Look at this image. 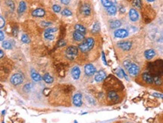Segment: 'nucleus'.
<instances>
[{
	"label": "nucleus",
	"mask_w": 163,
	"mask_h": 123,
	"mask_svg": "<svg viewBox=\"0 0 163 123\" xmlns=\"http://www.w3.org/2000/svg\"><path fill=\"white\" fill-rule=\"evenodd\" d=\"M144 56H145V57H146L147 59L150 60V59H153L156 56V52L153 50L150 49V50H146L144 52Z\"/></svg>",
	"instance_id": "nucleus-16"
},
{
	"label": "nucleus",
	"mask_w": 163,
	"mask_h": 123,
	"mask_svg": "<svg viewBox=\"0 0 163 123\" xmlns=\"http://www.w3.org/2000/svg\"><path fill=\"white\" fill-rule=\"evenodd\" d=\"M53 10L56 12V13H59L61 10V7L58 5H53Z\"/></svg>",
	"instance_id": "nucleus-31"
},
{
	"label": "nucleus",
	"mask_w": 163,
	"mask_h": 123,
	"mask_svg": "<svg viewBox=\"0 0 163 123\" xmlns=\"http://www.w3.org/2000/svg\"><path fill=\"white\" fill-rule=\"evenodd\" d=\"M102 59H103V62H104V64L106 65V64H107V62H106V60H105V56H104V52H102Z\"/></svg>",
	"instance_id": "nucleus-41"
},
{
	"label": "nucleus",
	"mask_w": 163,
	"mask_h": 123,
	"mask_svg": "<svg viewBox=\"0 0 163 123\" xmlns=\"http://www.w3.org/2000/svg\"><path fill=\"white\" fill-rule=\"evenodd\" d=\"M147 2H154L155 0H147Z\"/></svg>",
	"instance_id": "nucleus-43"
},
{
	"label": "nucleus",
	"mask_w": 163,
	"mask_h": 123,
	"mask_svg": "<svg viewBox=\"0 0 163 123\" xmlns=\"http://www.w3.org/2000/svg\"><path fill=\"white\" fill-rule=\"evenodd\" d=\"M121 22L118 20H113L110 23V26H111V28L112 29H117V28H119V26H121Z\"/></svg>",
	"instance_id": "nucleus-19"
},
{
	"label": "nucleus",
	"mask_w": 163,
	"mask_h": 123,
	"mask_svg": "<svg viewBox=\"0 0 163 123\" xmlns=\"http://www.w3.org/2000/svg\"><path fill=\"white\" fill-rule=\"evenodd\" d=\"M2 123H4V122H2Z\"/></svg>",
	"instance_id": "nucleus-44"
},
{
	"label": "nucleus",
	"mask_w": 163,
	"mask_h": 123,
	"mask_svg": "<svg viewBox=\"0 0 163 123\" xmlns=\"http://www.w3.org/2000/svg\"><path fill=\"white\" fill-rule=\"evenodd\" d=\"M62 14L64 16H67V17H69V16L72 15V11H71L70 10H69V9L65 8V9H64V10L62 11Z\"/></svg>",
	"instance_id": "nucleus-28"
},
{
	"label": "nucleus",
	"mask_w": 163,
	"mask_h": 123,
	"mask_svg": "<svg viewBox=\"0 0 163 123\" xmlns=\"http://www.w3.org/2000/svg\"><path fill=\"white\" fill-rule=\"evenodd\" d=\"M72 76L74 78V80H78L80 75V70L77 66H74V68L72 69Z\"/></svg>",
	"instance_id": "nucleus-13"
},
{
	"label": "nucleus",
	"mask_w": 163,
	"mask_h": 123,
	"mask_svg": "<svg viewBox=\"0 0 163 123\" xmlns=\"http://www.w3.org/2000/svg\"><path fill=\"white\" fill-rule=\"evenodd\" d=\"M77 53H78V49L77 47L74 46L69 47L66 49V52H65L66 56L70 59H74L76 57V56L77 55Z\"/></svg>",
	"instance_id": "nucleus-2"
},
{
	"label": "nucleus",
	"mask_w": 163,
	"mask_h": 123,
	"mask_svg": "<svg viewBox=\"0 0 163 123\" xmlns=\"http://www.w3.org/2000/svg\"><path fill=\"white\" fill-rule=\"evenodd\" d=\"M100 30V26H99V23H96L93 26V28H92V32H99Z\"/></svg>",
	"instance_id": "nucleus-27"
},
{
	"label": "nucleus",
	"mask_w": 163,
	"mask_h": 123,
	"mask_svg": "<svg viewBox=\"0 0 163 123\" xmlns=\"http://www.w3.org/2000/svg\"><path fill=\"white\" fill-rule=\"evenodd\" d=\"M64 45H65V42L63 40L59 41V42L58 43V47H62L64 46Z\"/></svg>",
	"instance_id": "nucleus-38"
},
{
	"label": "nucleus",
	"mask_w": 163,
	"mask_h": 123,
	"mask_svg": "<svg viewBox=\"0 0 163 123\" xmlns=\"http://www.w3.org/2000/svg\"><path fill=\"white\" fill-rule=\"evenodd\" d=\"M0 36H1L0 39H1V41H3V39H4V33H3V32H2V30L0 31Z\"/></svg>",
	"instance_id": "nucleus-40"
},
{
	"label": "nucleus",
	"mask_w": 163,
	"mask_h": 123,
	"mask_svg": "<svg viewBox=\"0 0 163 123\" xmlns=\"http://www.w3.org/2000/svg\"><path fill=\"white\" fill-rule=\"evenodd\" d=\"M107 98L110 101L113 102H117L119 100L118 94L115 91H110L107 93Z\"/></svg>",
	"instance_id": "nucleus-9"
},
{
	"label": "nucleus",
	"mask_w": 163,
	"mask_h": 123,
	"mask_svg": "<svg viewBox=\"0 0 163 123\" xmlns=\"http://www.w3.org/2000/svg\"><path fill=\"white\" fill-rule=\"evenodd\" d=\"M23 80H24V78H23V74H20V73L14 74L11 76V79H10L11 83L13 85H15V86H17V85L21 84V83L23 82Z\"/></svg>",
	"instance_id": "nucleus-3"
},
{
	"label": "nucleus",
	"mask_w": 163,
	"mask_h": 123,
	"mask_svg": "<svg viewBox=\"0 0 163 123\" xmlns=\"http://www.w3.org/2000/svg\"><path fill=\"white\" fill-rule=\"evenodd\" d=\"M80 11L84 16H89L91 14V8L88 4H84L80 8Z\"/></svg>",
	"instance_id": "nucleus-8"
},
{
	"label": "nucleus",
	"mask_w": 163,
	"mask_h": 123,
	"mask_svg": "<svg viewBox=\"0 0 163 123\" xmlns=\"http://www.w3.org/2000/svg\"><path fill=\"white\" fill-rule=\"evenodd\" d=\"M133 5L138 7V8H141V5H142L141 0H134Z\"/></svg>",
	"instance_id": "nucleus-29"
},
{
	"label": "nucleus",
	"mask_w": 163,
	"mask_h": 123,
	"mask_svg": "<svg viewBox=\"0 0 163 123\" xmlns=\"http://www.w3.org/2000/svg\"><path fill=\"white\" fill-rule=\"evenodd\" d=\"M153 81L155 82V83H156V85H160V84H162V80H161L160 77H154V78H153Z\"/></svg>",
	"instance_id": "nucleus-30"
},
{
	"label": "nucleus",
	"mask_w": 163,
	"mask_h": 123,
	"mask_svg": "<svg viewBox=\"0 0 163 123\" xmlns=\"http://www.w3.org/2000/svg\"><path fill=\"white\" fill-rule=\"evenodd\" d=\"M74 29H76V31H78L83 34H85L86 33V29L84 26L80 25V24H76L74 26Z\"/></svg>",
	"instance_id": "nucleus-22"
},
{
	"label": "nucleus",
	"mask_w": 163,
	"mask_h": 123,
	"mask_svg": "<svg viewBox=\"0 0 163 123\" xmlns=\"http://www.w3.org/2000/svg\"><path fill=\"white\" fill-rule=\"evenodd\" d=\"M128 71L129 74H131L132 76H136L139 73V67L136 64L132 63L128 68Z\"/></svg>",
	"instance_id": "nucleus-7"
},
{
	"label": "nucleus",
	"mask_w": 163,
	"mask_h": 123,
	"mask_svg": "<svg viewBox=\"0 0 163 123\" xmlns=\"http://www.w3.org/2000/svg\"><path fill=\"white\" fill-rule=\"evenodd\" d=\"M61 2L64 5H69V2H70V0H60Z\"/></svg>",
	"instance_id": "nucleus-39"
},
{
	"label": "nucleus",
	"mask_w": 163,
	"mask_h": 123,
	"mask_svg": "<svg viewBox=\"0 0 163 123\" xmlns=\"http://www.w3.org/2000/svg\"><path fill=\"white\" fill-rule=\"evenodd\" d=\"M129 15V18H130V20H131L132 21H133V22L137 21V20H138V17H139V15H138V11H137L135 9H134V8L130 9Z\"/></svg>",
	"instance_id": "nucleus-10"
},
{
	"label": "nucleus",
	"mask_w": 163,
	"mask_h": 123,
	"mask_svg": "<svg viewBox=\"0 0 163 123\" xmlns=\"http://www.w3.org/2000/svg\"><path fill=\"white\" fill-rule=\"evenodd\" d=\"M73 38L76 41H81L84 40V34L78 31H75L73 32Z\"/></svg>",
	"instance_id": "nucleus-14"
},
{
	"label": "nucleus",
	"mask_w": 163,
	"mask_h": 123,
	"mask_svg": "<svg viewBox=\"0 0 163 123\" xmlns=\"http://www.w3.org/2000/svg\"><path fill=\"white\" fill-rule=\"evenodd\" d=\"M153 96L156 97V98H162L163 99V95L162 94H159V93H153Z\"/></svg>",
	"instance_id": "nucleus-36"
},
{
	"label": "nucleus",
	"mask_w": 163,
	"mask_h": 123,
	"mask_svg": "<svg viewBox=\"0 0 163 123\" xmlns=\"http://www.w3.org/2000/svg\"><path fill=\"white\" fill-rule=\"evenodd\" d=\"M84 71L85 74L87 76H92L94 74H96V68H95V66L92 64H87L86 65L85 68H84Z\"/></svg>",
	"instance_id": "nucleus-4"
},
{
	"label": "nucleus",
	"mask_w": 163,
	"mask_h": 123,
	"mask_svg": "<svg viewBox=\"0 0 163 123\" xmlns=\"http://www.w3.org/2000/svg\"><path fill=\"white\" fill-rule=\"evenodd\" d=\"M45 14V11L43 8H37L35 11H32V16L37 17H43Z\"/></svg>",
	"instance_id": "nucleus-15"
},
{
	"label": "nucleus",
	"mask_w": 163,
	"mask_h": 123,
	"mask_svg": "<svg viewBox=\"0 0 163 123\" xmlns=\"http://www.w3.org/2000/svg\"><path fill=\"white\" fill-rule=\"evenodd\" d=\"M21 41H22V42H23V43H25V44H28V43H30V38H29L28 35H22V37H21Z\"/></svg>",
	"instance_id": "nucleus-26"
},
{
	"label": "nucleus",
	"mask_w": 163,
	"mask_h": 123,
	"mask_svg": "<svg viewBox=\"0 0 163 123\" xmlns=\"http://www.w3.org/2000/svg\"><path fill=\"white\" fill-rule=\"evenodd\" d=\"M0 19H1V29H2L4 26H5V19L3 18V17H2L1 16V17H0Z\"/></svg>",
	"instance_id": "nucleus-35"
},
{
	"label": "nucleus",
	"mask_w": 163,
	"mask_h": 123,
	"mask_svg": "<svg viewBox=\"0 0 163 123\" xmlns=\"http://www.w3.org/2000/svg\"><path fill=\"white\" fill-rule=\"evenodd\" d=\"M102 3L106 8H109L113 5V3L110 0H102Z\"/></svg>",
	"instance_id": "nucleus-25"
},
{
	"label": "nucleus",
	"mask_w": 163,
	"mask_h": 123,
	"mask_svg": "<svg viewBox=\"0 0 163 123\" xmlns=\"http://www.w3.org/2000/svg\"><path fill=\"white\" fill-rule=\"evenodd\" d=\"M107 11L110 15H114L117 12V8L114 5H112L109 8H107Z\"/></svg>",
	"instance_id": "nucleus-23"
},
{
	"label": "nucleus",
	"mask_w": 163,
	"mask_h": 123,
	"mask_svg": "<svg viewBox=\"0 0 163 123\" xmlns=\"http://www.w3.org/2000/svg\"><path fill=\"white\" fill-rule=\"evenodd\" d=\"M43 80L47 83H52L53 82V78L51 77L49 74H45L43 77Z\"/></svg>",
	"instance_id": "nucleus-21"
},
{
	"label": "nucleus",
	"mask_w": 163,
	"mask_h": 123,
	"mask_svg": "<svg viewBox=\"0 0 163 123\" xmlns=\"http://www.w3.org/2000/svg\"><path fill=\"white\" fill-rule=\"evenodd\" d=\"M118 47L123 50H129L132 47V43L129 41H123L118 43Z\"/></svg>",
	"instance_id": "nucleus-12"
},
{
	"label": "nucleus",
	"mask_w": 163,
	"mask_h": 123,
	"mask_svg": "<svg viewBox=\"0 0 163 123\" xmlns=\"http://www.w3.org/2000/svg\"><path fill=\"white\" fill-rule=\"evenodd\" d=\"M0 53H1V59H2V58H3V56H4V53H3L2 50H0Z\"/></svg>",
	"instance_id": "nucleus-42"
},
{
	"label": "nucleus",
	"mask_w": 163,
	"mask_h": 123,
	"mask_svg": "<svg viewBox=\"0 0 163 123\" xmlns=\"http://www.w3.org/2000/svg\"><path fill=\"white\" fill-rule=\"evenodd\" d=\"M131 62H130V61H125L124 62V65L127 68H129V66L131 65Z\"/></svg>",
	"instance_id": "nucleus-37"
},
{
	"label": "nucleus",
	"mask_w": 163,
	"mask_h": 123,
	"mask_svg": "<svg viewBox=\"0 0 163 123\" xmlns=\"http://www.w3.org/2000/svg\"><path fill=\"white\" fill-rule=\"evenodd\" d=\"M31 77H32V79L34 81H35V82H38V81L42 80V76H41L39 74L36 73V72H32Z\"/></svg>",
	"instance_id": "nucleus-20"
},
{
	"label": "nucleus",
	"mask_w": 163,
	"mask_h": 123,
	"mask_svg": "<svg viewBox=\"0 0 163 123\" xmlns=\"http://www.w3.org/2000/svg\"><path fill=\"white\" fill-rule=\"evenodd\" d=\"M26 8V5L25 2L21 1L20 2V4H19V7H18V10H17L18 13L19 14H23L25 11Z\"/></svg>",
	"instance_id": "nucleus-18"
},
{
	"label": "nucleus",
	"mask_w": 163,
	"mask_h": 123,
	"mask_svg": "<svg viewBox=\"0 0 163 123\" xmlns=\"http://www.w3.org/2000/svg\"><path fill=\"white\" fill-rule=\"evenodd\" d=\"M7 5L8 7H10L11 8V10H14L15 9V3L12 2V1H7Z\"/></svg>",
	"instance_id": "nucleus-33"
},
{
	"label": "nucleus",
	"mask_w": 163,
	"mask_h": 123,
	"mask_svg": "<svg viewBox=\"0 0 163 123\" xmlns=\"http://www.w3.org/2000/svg\"><path fill=\"white\" fill-rule=\"evenodd\" d=\"M142 78L143 80L148 84H152L154 81H153V78L151 77L148 73H144L142 74Z\"/></svg>",
	"instance_id": "nucleus-17"
},
{
	"label": "nucleus",
	"mask_w": 163,
	"mask_h": 123,
	"mask_svg": "<svg viewBox=\"0 0 163 123\" xmlns=\"http://www.w3.org/2000/svg\"><path fill=\"white\" fill-rule=\"evenodd\" d=\"M94 44H95V40L92 38L89 37L84 40V41L78 45V49L83 53H87L93 48Z\"/></svg>",
	"instance_id": "nucleus-1"
},
{
	"label": "nucleus",
	"mask_w": 163,
	"mask_h": 123,
	"mask_svg": "<svg viewBox=\"0 0 163 123\" xmlns=\"http://www.w3.org/2000/svg\"><path fill=\"white\" fill-rule=\"evenodd\" d=\"M57 30L56 28H48V29H47L46 30H45V32L46 33H50V34H51L52 32H55Z\"/></svg>",
	"instance_id": "nucleus-34"
},
{
	"label": "nucleus",
	"mask_w": 163,
	"mask_h": 123,
	"mask_svg": "<svg viewBox=\"0 0 163 123\" xmlns=\"http://www.w3.org/2000/svg\"><path fill=\"white\" fill-rule=\"evenodd\" d=\"M2 47L5 48V49H6V50H10V49H11V44L9 42V41H3L2 42Z\"/></svg>",
	"instance_id": "nucleus-24"
},
{
	"label": "nucleus",
	"mask_w": 163,
	"mask_h": 123,
	"mask_svg": "<svg viewBox=\"0 0 163 123\" xmlns=\"http://www.w3.org/2000/svg\"><path fill=\"white\" fill-rule=\"evenodd\" d=\"M73 104L76 107H80L82 105V95L80 93H76L73 97Z\"/></svg>",
	"instance_id": "nucleus-6"
},
{
	"label": "nucleus",
	"mask_w": 163,
	"mask_h": 123,
	"mask_svg": "<svg viewBox=\"0 0 163 123\" xmlns=\"http://www.w3.org/2000/svg\"><path fill=\"white\" fill-rule=\"evenodd\" d=\"M105 77H106V73L104 71H100L97 72L96 74L95 75V80L96 82H102L105 79Z\"/></svg>",
	"instance_id": "nucleus-11"
},
{
	"label": "nucleus",
	"mask_w": 163,
	"mask_h": 123,
	"mask_svg": "<svg viewBox=\"0 0 163 123\" xmlns=\"http://www.w3.org/2000/svg\"><path fill=\"white\" fill-rule=\"evenodd\" d=\"M128 35H129L128 31L123 29H119L114 32V36L119 38H124L127 37Z\"/></svg>",
	"instance_id": "nucleus-5"
},
{
	"label": "nucleus",
	"mask_w": 163,
	"mask_h": 123,
	"mask_svg": "<svg viewBox=\"0 0 163 123\" xmlns=\"http://www.w3.org/2000/svg\"><path fill=\"white\" fill-rule=\"evenodd\" d=\"M45 38H47V39H48V40H53L54 36L50 34V33H46V32H45Z\"/></svg>",
	"instance_id": "nucleus-32"
}]
</instances>
